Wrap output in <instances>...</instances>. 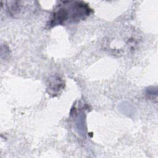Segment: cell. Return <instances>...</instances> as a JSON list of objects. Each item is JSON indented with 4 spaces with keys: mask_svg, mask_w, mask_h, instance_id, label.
Segmentation results:
<instances>
[{
    "mask_svg": "<svg viewBox=\"0 0 158 158\" xmlns=\"http://www.w3.org/2000/svg\"><path fill=\"white\" fill-rule=\"evenodd\" d=\"M91 12L92 9L83 1H61L54 10L48 25L78 22L88 17Z\"/></svg>",
    "mask_w": 158,
    "mask_h": 158,
    "instance_id": "obj_1",
    "label": "cell"
}]
</instances>
